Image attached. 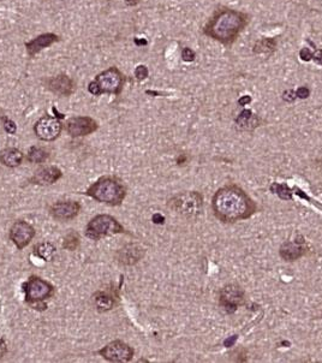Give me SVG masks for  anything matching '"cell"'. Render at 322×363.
<instances>
[{
	"instance_id": "1",
	"label": "cell",
	"mask_w": 322,
	"mask_h": 363,
	"mask_svg": "<svg viewBox=\"0 0 322 363\" xmlns=\"http://www.w3.org/2000/svg\"><path fill=\"white\" fill-rule=\"evenodd\" d=\"M214 215L225 224L245 220L258 211V206L242 188L229 184L219 189L212 198Z\"/></svg>"
},
{
	"instance_id": "2",
	"label": "cell",
	"mask_w": 322,
	"mask_h": 363,
	"mask_svg": "<svg viewBox=\"0 0 322 363\" xmlns=\"http://www.w3.org/2000/svg\"><path fill=\"white\" fill-rule=\"evenodd\" d=\"M249 22V16L232 9H218L213 13L203 33L224 44L234 43Z\"/></svg>"
},
{
	"instance_id": "3",
	"label": "cell",
	"mask_w": 322,
	"mask_h": 363,
	"mask_svg": "<svg viewBox=\"0 0 322 363\" xmlns=\"http://www.w3.org/2000/svg\"><path fill=\"white\" fill-rule=\"evenodd\" d=\"M87 195L101 203L119 206L125 198L126 191L121 182L116 178L104 177L88 188Z\"/></svg>"
},
{
	"instance_id": "4",
	"label": "cell",
	"mask_w": 322,
	"mask_h": 363,
	"mask_svg": "<svg viewBox=\"0 0 322 363\" xmlns=\"http://www.w3.org/2000/svg\"><path fill=\"white\" fill-rule=\"evenodd\" d=\"M167 206L181 217L196 219L203 211V197L197 191H183L173 195Z\"/></svg>"
},
{
	"instance_id": "5",
	"label": "cell",
	"mask_w": 322,
	"mask_h": 363,
	"mask_svg": "<svg viewBox=\"0 0 322 363\" xmlns=\"http://www.w3.org/2000/svg\"><path fill=\"white\" fill-rule=\"evenodd\" d=\"M124 84V76L117 67H109L99 74L95 80L89 84V93L99 97L101 94L118 95L122 92Z\"/></svg>"
},
{
	"instance_id": "6",
	"label": "cell",
	"mask_w": 322,
	"mask_h": 363,
	"mask_svg": "<svg viewBox=\"0 0 322 363\" xmlns=\"http://www.w3.org/2000/svg\"><path fill=\"white\" fill-rule=\"evenodd\" d=\"M124 232V228L119 224L116 218L108 214H99L88 222L85 228V235L87 237L94 241Z\"/></svg>"
},
{
	"instance_id": "7",
	"label": "cell",
	"mask_w": 322,
	"mask_h": 363,
	"mask_svg": "<svg viewBox=\"0 0 322 363\" xmlns=\"http://www.w3.org/2000/svg\"><path fill=\"white\" fill-rule=\"evenodd\" d=\"M25 293L27 303L35 307V309H40L39 307H41V310H42L46 308L43 302L52 297L54 287L49 282L41 279L40 277L33 276L25 284Z\"/></svg>"
},
{
	"instance_id": "8",
	"label": "cell",
	"mask_w": 322,
	"mask_h": 363,
	"mask_svg": "<svg viewBox=\"0 0 322 363\" xmlns=\"http://www.w3.org/2000/svg\"><path fill=\"white\" fill-rule=\"evenodd\" d=\"M219 302L220 306L224 308L226 313L234 314L238 307L244 304V291L242 290L241 286L236 285V284H228L225 285L220 290V296H219Z\"/></svg>"
},
{
	"instance_id": "9",
	"label": "cell",
	"mask_w": 322,
	"mask_h": 363,
	"mask_svg": "<svg viewBox=\"0 0 322 363\" xmlns=\"http://www.w3.org/2000/svg\"><path fill=\"white\" fill-rule=\"evenodd\" d=\"M99 355L109 362H129L133 356V350L128 344L121 341H114L99 350Z\"/></svg>"
},
{
	"instance_id": "10",
	"label": "cell",
	"mask_w": 322,
	"mask_h": 363,
	"mask_svg": "<svg viewBox=\"0 0 322 363\" xmlns=\"http://www.w3.org/2000/svg\"><path fill=\"white\" fill-rule=\"evenodd\" d=\"M61 128L63 126L59 119L51 117V116H44L36 122L34 126V132L42 141H54L60 135Z\"/></svg>"
},
{
	"instance_id": "11",
	"label": "cell",
	"mask_w": 322,
	"mask_h": 363,
	"mask_svg": "<svg viewBox=\"0 0 322 363\" xmlns=\"http://www.w3.org/2000/svg\"><path fill=\"white\" fill-rule=\"evenodd\" d=\"M34 236H35V230L27 221H16L10 229V239L19 251L25 249L29 244Z\"/></svg>"
},
{
	"instance_id": "12",
	"label": "cell",
	"mask_w": 322,
	"mask_h": 363,
	"mask_svg": "<svg viewBox=\"0 0 322 363\" xmlns=\"http://www.w3.org/2000/svg\"><path fill=\"white\" fill-rule=\"evenodd\" d=\"M65 128L71 138H81L94 132L98 129V123L90 117H74L68 119Z\"/></svg>"
},
{
	"instance_id": "13",
	"label": "cell",
	"mask_w": 322,
	"mask_h": 363,
	"mask_svg": "<svg viewBox=\"0 0 322 363\" xmlns=\"http://www.w3.org/2000/svg\"><path fill=\"white\" fill-rule=\"evenodd\" d=\"M80 211V203L75 201H59L54 203L50 210L52 217L61 221H67L76 218Z\"/></svg>"
},
{
	"instance_id": "14",
	"label": "cell",
	"mask_w": 322,
	"mask_h": 363,
	"mask_svg": "<svg viewBox=\"0 0 322 363\" xmlns=\"http://www.w3.org/2000/svg\"><path fill=\"white\" fill-rule=\"evenodd\" d=\"M47 88L59 97H70L75 90V83L66 75H58L47 80Z\"/></svg>"
},
{
	"instance_id": "15",
	"label": "cell",
	"mask_w": 322,
	"mask_h": 363,
	"mask_svg": "<svg viewBox=\"0 0 322 363\" xmlns=\"http://www.w3.org/2000/svg\"><path fill=\"white\" fill-rule=\"evenodd\" d=\"M63 173L56 166H49L44 167L37 171V172L32 177L30 182L37 186H51L54 184L58 179H60Z\"/></svg>"
},
{
	"instance_id": "16",
	"label": "cell",
	"mask_w": 322,
	"mask_h": 363,
	"mask_svg": "<svg viewBox=\"0 0 322 363\" xmlns=\"http://www.w3.org/2000/svg\"><path fill=\"white\" fill-rule=\"evenodd\" d=\"M58 40H59V37L54 35V34H43V35L37 36L36 39L27 42L26 47H27V51H28L29 56L33 57L35 56L36 53H39L40 51H42L43 49H46V47L51 46V44L56 42Z\"/></svg>"
},
{
	"instance_id": "17",
	"label": "cell",
	"mask_w": 322,
	"mask_h": 363,
	"mask_svg": "<svg viewBox=\"0 0 322 363\" xmlns=\"http://www.w3.org/2000/svg\"><path fill=\"white\" fill-rule=\"evenodd\" d=\"M280 256L285 260V261L292 262L296 261L300 258H302L303 255H306V248L301 244H298L296 242H285L283 243V245L280 246Z\"/></svg>"
},
{
	"instance_id": "18",
	"label": "cell",
	"mask_w": 322,
	"mask_h": 363,
	"mask_svg": "<svg viewBox=\"0 0 322 363\" xmlns=\"http://www.w3.org/2000/svg\"><path fill=\"white\" fill-rule=\"evenodd\" d=\"M145 254V251L137 244H129L121 249L119 252V261L125 265H133L137 261H140V259L142 258Z\"/></svg>"
},
{
	"instance_id": "19",
	"label": "cell",
	"mask_w": 322,
	"mask_h": 363,
	"mask_svg": "<svg viewBox=\"0 0 322 363\" xmlns=\"http://www.w3.org/2000/svg\"><path fill=\"white\" fill-rule=\"evenodd\" d=\"M23 153L17 148H6L0 152V164L8 167H17L23 162Z\"/></svg>"
},
{
	"instance_id": "20",
	"label": "cell",
	"mask_w": 322,
	"mask_h": 363,
	"mask_svg": "<svg viewBox=\"0 0 322 363\" xmlns=\"http://www.w3.org/2000/svg\"><path fill=\"white\" fill-rule=\"evenodd\" d=\"M236 124L241 130H254L259 126V117L250 109H243L236 118Z\"/></svg>"
},
{
	"instance_id": "21",
	"label": "cell",
	"mask_w": 322,
	"mask_h": 363,
	"mask_svg": "<svg viewBox=\"0 0 322 363\" xmlns=\"http://www.w3.org/2000/svg\"><path fill=\"white\" fill-rule=\"evenodd\" d=\"M56 246L51 242L39 243V244L35 245V248H34V254H35L37 258L42 259L43 261H51V260L53 259L54 254H56Z\"/></svg>"
},
{
	"instance_id": "22",
	"label": "cell",
	"mask_w": 322,
	"mask_h": 363,
	"mask_svg": "<svg viewBox=\"0 0 322 363\" xmlns=\"http://www.w3.org/2000/svg\"><path fill=\"white\" fill-rule=\"evenodd\" d=\"M277 50V41L273 37H263L254 44L255 54H272Z\"/></svg>"
},
{
	"instance_id": "23",
	"label": "cell",
	"mask_w": 322,
	"mask_h": 363,
	"mask_svg": "<svg viewBox=\"0 0 322 363\" xmlns=\"http://www.w3.org/2000/svg\"><path fill=\"white\" fill-rule=\"evenodd\" d=\"M94 302L99 311H107L114 306V300L106 292H97L94 294Z\"/></svg>"
},
{
	"instance_id": "24",
	"label": "cell",
	"mask_w": 322,
	"mask_h": 363,
	"mask_svg": "<svg viewBox=\"0 0 322 363\" xmlns=\"http://www.w3.org/2000/svg\"><path fill=\"white\" fill-rule=\"evenodd\" d=\"M47 159H49V153L43 148H40V147H32L29 149L28 155H27V160L33 164L44 163Z\"/></svg>"
},
{
	"instance_id": "25",
	"label": "cell",
	"mask_w": 322,
	"mask_h": 363,
	"mask_svg": "<svg viewBox=\"0 0 322 363\" xmlns=\"http://www.w3.org/2000/svg\"><path fill=\"white\" fill-rule=\"evenodd\" d=\"M270 191L274 194H277L280 198L283 200H291L292 197V193L289 189V187L286 184H279V183H273L272 187H270Z\"/></svg>"
},
{
	"instance_id": "26",
	"label": "cell",
	"mask_w": 322,
	"mask_h": 363,
	"mask_svg": "<svg viewBox=\"0 0 322 363\" xmlns=\"http://www.w3.org/2000/svg\"><path fill=\"white\" fill-rule=\"evenodd\" d=\"M78 244H80V236L76 232H70L64 239L63 248L66 249V251L73 252L77 248Z\"/></svg>"
},
{
	"instance_id": "27",
	"label": "cell",
	"mask_w": 322,
	"mask_h": 363,
	"mask_svg": "<svg viewBox=\"0 0 322 363\" xmlns=\"http://www.w3.org/2000/svg\"><path fill=\"white\" fill-rule=\"evenodd\" d=\"M135 76L139 81H142L148 77V69H147V66H145V65H140V66H137L135 70Z\"/></svg>"
},
{
	"instance_id": "28",
	"label": "cell",
	"mask_w": 322,
	"mask_h": 363,
	"mask_svg": "<svg viewBox=\"0 0 322 363\" xmlns=\"http://www.w3.org/2000/svg\"><path fill=\"white\" fill-rule=\"evenodd\" d=\"M181 58H183L184 61L190 63V61L195 60V58H196V53H195L191 49H188V47H186V49H183V51H181Z\"/></svg>"
},
{
	"instance_id": "29",
	"label": "cell",
	"mask_w": 322,
	"mask_h": 363,
	"mask_svg": "<svg viewBox=\"0 0 322 363\" xmlns=\"http://www.w3.org/2000/svg\"><path fill=\"white\" fill-rule=\"evenodd\" d=\"M296 98H297L296 92L292 90V89H287V90H285L283 93V100L286 102H290V104H292V102L296 100Z\"/></svg>"
},
{
	"instance_id": "30",
	"label": "cell",
	"mask_w": 322,
	"mask_h": 363,
	"mask_svg": "<svg viewBox=\"0 0 322 363\" xmlns=\"http://www.w3.org/2000/svg\"><path fill=\"white\" fill-rule=\"evenodd\" d=\"M300 58L303 61H310L313 59V53H311V51L309 49H302L300 52Z\"/></svg>"
},
{
	"instance_id": "31",
	"label": "cell",
	"mask_w": 322,
	"mask_h": 363,
	"mask_svg": "<svg viewBox=\"0 0 322 363\" xmlns=\"http://www.w3.org/2000/svg\"><path fill=\"white\" fill-rule=\"evenodd\" d=\"M296 95H297V98H300V99H307V98H309V95H310V89L309 88H307V87H300L296 90Z\"/></svg>"
},
{
	"instance_id": "32",
	"label": "cell",
	"mask_w": 322,
	"mask_h": 363,
	"mask_svg": "<svg viewBox=\"0 0 322 363\" xmlns=\"http://www.w3.org/2000/svg\"><path fill=\"white\" fill-rule=\"evenodd\" d=\"M4 128L6 131H8L9 133H15L16 131V125H15V123H13L12 121H10V119H6L5 118V121H4Z\"/></svg>"
},
{
	"instance_id": "33",
	"label": "cell",
	"mask_w": 322,
	"mask_h": 363,
	"mask_svg": "<svg viewBox=\"0 0 322 363\" xmlns=\"http://www.w3.org/2000/svg\"><path fill=\"white\" fill-rule=\"evenodd\" d=\"M6 352H8V344H6L4 338L0 337V358L4 357Z\"/></svg>"
},
{
	"instance_id": "34",
	"label": "cell",
	"mask_w": 322,
	"mask_h": 363,
	"mask_svg": "<svg viewBox=\"0 0 322 363\" xmlns=\"http://www.w3.org/2000/svg\"><path fill=\"white\" fill-rule=\"evenodd\" d=\"M237 339H238V335H231V337L225 339L224 347H226V348L234 347V345L236 344V342H237Z\"/></svg>"
},
{
	"instance_id": "35",
	"label": "cell",
	"mask_w": 322,
	"mask_h": 363,
	"mask_svg": "<svg viewBox=\"0 0 322 363\" xmlns=\"http://www.w3.org/2000/svg\"><path fill=\"white\" fill-rule=\"evenodd\" d=\"M313 60L318 65H322V50H316L313 53Z\"/></svg>"
},
{
	"instance_id": "36",
	"label": "cell",
	"mask_w": 322,
	"mask_h": 363,
	"mask_svg": "<svg viewBox=\"0 0 322 363\" xmlns=\"http://www.w3.org/2000/svg\"><path fill=\"white\" fill-rule=\"evenodd\" d=\"M250 102H251V98H250L249 95H244V97H242L238 100V104L241 105V106H245V105L250 104Z\"/></svg>"
},
{
	"instance_id": "37",
	"label": "cell",
	"mask_w": 322,
	"mask_h": 363,
	"mask_svg": "<svg viewBox=\"0 0 322 363\" xmlns=\"http://www.w3.org/2000/svg\"><path fill=\"white\" fill-rule=\"evenodd\" d=\"M153 221L155 222V224H164V222H165V218H164L161 214L156 213L153 215Z\"/></svg>"
},
{
	"instance_id": "38",
	"label": "cell",
	"mask_w": 322,
	"mask_h": 363,
	"mask_svg": "<svg viewBox=\"0 0 322 363\" xmlns=\"http://www.w3.org/2000/svg\"><path fill=\"white\" fill-rule=\"evenodd\" d=\"M186 159H187V157L186 156H179V157H178V160H177V163H178V165H180V164H183L184 162H186Z\"/></svg>"
}]
</instances>
